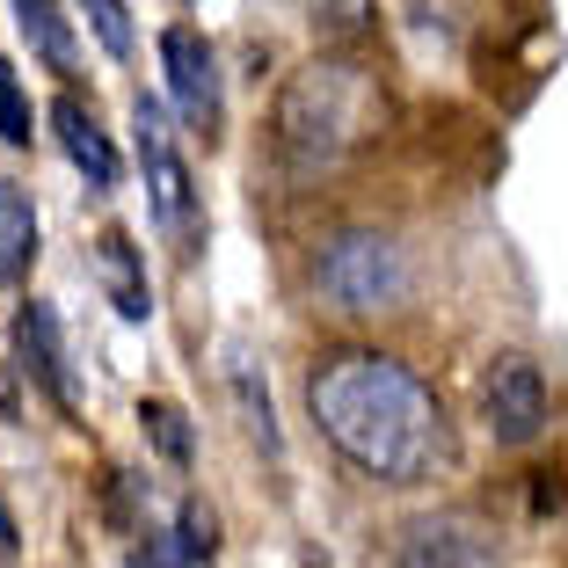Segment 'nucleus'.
I'll list each match as a JSON object with an SVG mask.
<instances>
[{
	"mask_svg": "<svg viewBox=\"0 0 568 568\" xmlns=\"http://www.w3.org/2000/svg\"><path fill=\"white\" fill-rule=\"evenodd\" d=\"M306 408H314L321 437H328L357 474L386 488L437 481V467H452V423L445 402L379 351H335L306 379Z\"/></svg>",
	"mask_w": 568,
	"mask_h": 568,
	"instance_id": "nucleus-1",
	"label": "nucleus"
},
{
	"mask_svg": "<svg viewBox=\"0 0 568 568\" xmlns=\"http://www.w3.org/2000/svg\"><path fill=\"white\" fill-rule=\"evenodd\" d=\"M386 124V88L372 81V67H351V59H314L306 73H292L277 95V153L284 168L300 175H321L343 153H357L372 132Z\"/></svg>",
	"mask_w": 568,
	"mask_h": 568,
	"instance_id": "nucleus-2",
	"label": "nucleus"
},
{
	"mask_svg": "<svg viewBox=\"0 0 568 568\" xmlns=\"http://www.w3.org/2000/svg\"><path fill=\"white\" fill-rule=\"evenodd\" d=\"M314 284L335 314H379L402 292V255L386 234H335L314 263Z\"/></svg>",
	"mask_w": 568,
	"mask_h": 568,
	"instance_id": "nucleus-3",
	"label": "nucleus"
},
{
	"mask_svg": "<svg viewBox=\"0 0 568 568\" xmlns=\"http://www.w3.org/2000/svg\"><path fill=\"white\" fill-rule=\"evenodd\" d=\"M132 132H139V168H146V190H153V219H161L175 241H197V190H190V168H183V153H175L168 110L153 95L132 102Z\"/></svg>",
	"mask_w": 568,
	"mask_h": 568,
	"instance_id": "nucleus-4",
	"label": "nucleus"
},
{
	"mask_svg": "<svg viewBox=\"0 0 568 568\" xmlns=\"http://www.w3.org/2000/svg\"><path fill=\"white\" fill-rule=\"evenodd\" d=\"M481 416L496 430V445H532L547 430V379L532 357H496L481 379Z\"/></svg>",
	"mask_w": 568,
	"mask_h": 568,
	"instance_id": "nucleus-5",
	"label": "nucleus"
},
{
	"mask_svg": "<svg viewBox=\"0 0 568 568\" xmlns=\"http://www.w3.org/2000/svg\"><path fill=\"white\" fill-rule=\"evenodd\" d=\"M161 67H168L175 110H183L197 132H219V59H212V44H204L190 22H175V30L161 37Z\"/></svg>",
	"mask_w": 568,
	"mask_h": 568,
	"instance_id": "nucleus-6",
	"label": "nucleus"
},
{
	"mask_svg": "<svg viewBox=\"0 0 568 568\" xmlns=\"http://www.w3.org/2000/svg\"><path fill=\"white\" fill-rule=\"evenodd\" d=\"M16 357H22V372H30L37 386H44L51 402L73 416V379H67V351H59V321H51V306L44 300H30L16 314Z\"/></svg>",
	"mask_w": 568,
	"mask_h": 568,
	"instance_id": "nucleus-7",
	"label": "nucleus"
},
{
	"mask_svg": "<svg viewBox=\"0 0 568 568\" xmlns=\"http://www.w3.org/2000/svg\"><path fill=\"white\" fill-rule=\"evenodd\" d=\"M95 277H102V292H110V306H118L124 321H146L153 314L146 263H139V248H132L124 226H102V234H95Z\"/></svg>",
	"mask_w": 568,
	"mask_h": 568,
	"instance_id": "nucleus-8",
	"label": "nucleus"
},
{
	"mask_svg": "<svg viewBox=\"0 0 568 568\" xmlns=\"http://www.w3.org/2000/svg\"><path fill=\"white\" fill-rule=\"evenodd\" d=\"M51 124H59V146H67V161L81 168L95 190H118V153H110V139H102L95 110H88L81 95H59L51 102Z\"/></svg>",
	"mask_w": 568,
	"mask_h": 568,
	"instance_id": "nucleus-9",
	"label": "nucleus"
},
{
	"mask_svg": "<svg viewBox=\"0 0 568 568\" xmlns=\"http://www.w3.org/2000/svg\"><path fill=\"white\" fill-rule=\"evenodd\" d=\"M402 568H488V547L467 532V525H416L402 547Z\"/></svg>",
	"mask_w": 568,
	"mask_h": 568,
	"instance_id": "nucleus-10",
	"label": "nucleus"
},
{
	"mask_svg": "<svg viewBox=\"0 0 568 568\" xmlns=\"http://www.w3.org/2000/svg\"><path fill=\"white\" fill-rule=\"evenodd\" d=\"M37 263V212L16 183H0V284H16Z\"/></svg>",
	"mask_w": 568,
	"mask_h": 568,
	"instance_id": "nucleus-11",
	"label": "nucleus"
},
{
	"mask_svg": "<svg viewBox=\"0 0 568 568\" xmlns=\"http://www.w3.org/2000/svg\"><path fill=\"white\" fill-rule=\"evenodd\" d=\"M22 8V30H30V44L44 51V67L67 73L73 67V37H67V16H59V0H16Z\"/></svg>",
	"mask_w": 568,
	"mask_h": 568,
	"instance_id": "nucleus-12",
	"label": "nucleus"
},
{
	"mask_svg": "<svg viewBox=\"0 0 568 568\" xmlns=\"http://www.w3.org/2000/svg\"><path fill=\"white\" fill-rule=\"evenodd\" d=\"M306 22L321 44H357L372 30V0H306Z\"/></svg>",
	"mask_w": 568,
	"mask_h": 568,
	"instance_id": "nucleus-13",
	"label": "nucleus"
},
{
	"mask_svg": "<svg viewBox=\"0 0 568 568\" xmlns=\"http://www.w3.org/2000/svg\"><path fill=\"white\" fill-rule=\"evenodd\" d=\"M139 423H146V437L161 445L168 467H190V416H183V408H175V402H146Z\"/></svg>",
	"mask_w": 568,
	"mask_h": 568,
	"instance_id": "nucleus-14",
	"label": "nucleus"
},
{
	"mask_svg": "<svg viewBox=\"0 0 568 568\" xmlns=\"http://www.w3.org/2000/svg\"><path fill=\"white\" fill-rule=\"evenodd\" d=\"M0 139H8V146H30V95H22L8 59H0Z\"/></svg>",
	"mask_w": 568,
	"mask_h": 568,
	"instance_id": "nucleus-15",
	"label": "nucleus"
},
{
	"mask_svg": "<svg viewBox=\"0 0 568 568\" xmlns=\"http://www.w3.org/2000/svg\"><path fill=\"white\" fill-rule=\"evenodd\" d=\"M234 394H241V408H248V430H255V445L263 452H277V423H270V394H255L248 386V357L234 351Z\"/></svg>",
	"mask_w": 568,
	"mask_h": 568,
	"instance_id": "nucleus-16",
	"label": "nucleus"
},
{
	"mask_svg": "<svg viewBox=\"0 0 568 568\" xmlns=\"http://www.w3.org/2000/svg\"><path fill=\"white\" fill-rule=\"evenodd\" d=\"M183 554H190V561H212V554H219V518L204 510L197 496L183 503Z\"/></svg>",
	"mask_w": 568,
	"mask_h": 568,
	"instance_id": "nucleus-17",
	"label": "nucleus"
},
{
	"mask_svg": "<svg viewBox=\"0 0 568 568\" xmlns=\"http://www.w3.org/2000/svg\"><path fill=\"white\" fill-rule=\"evenodd\" d=\"M81 8H88V22H95V37L124 59V51H132V22H124V0H81Z\"/></svg>",
	"mask_w": 568,
	"mask_h": 568,
	"instance_id": "nucleus-18",
	"label": "nucleus"
},
{
	"mask_svg": "<svg viewBox=\"0 0 568 568\" xmlns=\"http://www.w3.org/2000/svg\"><path fill=\"white\" fill-rule=\"evenodd\" d=\"M124 568H190V554H183V539H168V532H139Z\"/></svg>",
	"mask_w": 568,
	"mask_h": 568,
	"instance_id": "nucleus-19",
	"label": "nucleus"
},
{
	"mask_svg": "<svg viewBox=\"0 0 568 568\" xmlns=\"http://www.w3.org/2000/svg\"><path fill=\"white\" fill-rule=\"evenodd\" d=\"M0 568H16V518L0 510Z\"/></svg>",
	"mask_w": 568,
	"mask_h": 568,
	"instance_id": "nucleus-20",
	"label": "nucleus"
}]
</instances>
